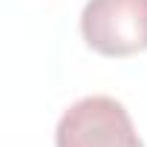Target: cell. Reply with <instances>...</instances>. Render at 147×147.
Wrapping results in <instances>:
<instances>
[{"label":"cell","mask_w":147,"mask_h":147,"mask_svg":"<svg viewBox=\"0 0 147 147\" xmlns=\"http://www.w3.org/2000/svg\"><path fill=\"white\" fill-rule=\"evenodd\" d=\"M55 147H144V141L121 101L110 95H87L61 115Z\"/></svg>","instance_id":"cell-1"},{"label":"cell","mask_w":147,"mask_h":147,"mask_svg":"<svg viewBox=\"0 0 147 147\" xmlns=\"http://www.w3.org/2000/svg\"><path fill=\"white\" fill-rule=\"evenodd\" d=\"M87 46L107 58L147 49V0H90L81 12Z\"/></svg>","instance_id":"cell-2"}]
</instances>
